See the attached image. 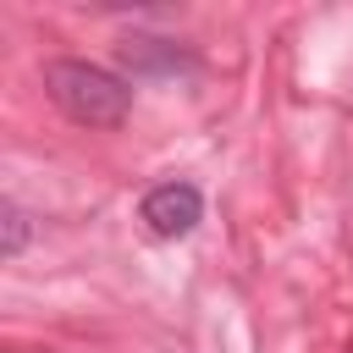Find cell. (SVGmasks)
<instances>
[{
  "instance_id": "277c9868",
  "label": "cell",
  "mask_w": 353,
  "mask_h": 353,
  "mask_svg": "<svg viewBox=\"0 0 353 353\" xmlns=\"http://www.w3.org/2000/svg\"><path fill=\"white\" fill-rule=\"evenodd\" d=\"M0 226H6L0 254H6V259H22V248H28V237H33V215H28L17 199H6V204H0Z\"/></svg>"
},
{
  "instance_id": "3957f363",
  "label": "cell",
  "mask_w": 353,
  "mask_h": 353,
  "mask_svg": "<svg viewBox=\"0 0 353 353\" xmlns=\"http://www.w3.org/2000/svg\"><path fill=\"white\" fill-rule=\"evenodd\" d=\"M121 66L143 83H188L199 77V55L176 39H154V33H132L121 44Z\"/></svg>"
},
{
  "instance_id": "7a4b0ae2",
  "label": "cell",
  "mask_w": 353,
  "mask_h": 353,
  "mask_svg": "<svg viewBox=\"0 0 353 353\" xmlns=\"http://www.w3.org/2000/svg\"><path fill=\"white\" fill-rule=\"evenodd\" d=\"M138 221H143V232H149V237L176 243V237H188V232L204 221V193H199L193 182H182V176L154 182V188L138 199Z\"/></svg>"
},
{
  "instance_id": "6da1fadb",
  "label": "cell",
  "mask_w": 353,
  "mask_h": 353,
  "mask_svg": "<svg viewBox=\"0 0 353 353\" xmlns=\"http://www.w3.org/2000/svg\"><path fill=\"white\" fill-rule=\"evenodd\" d=\"M44 94L77 127H121L132 110V83L99 61H83V55L44 61Z\"/></svg>"
}]
</instances>
